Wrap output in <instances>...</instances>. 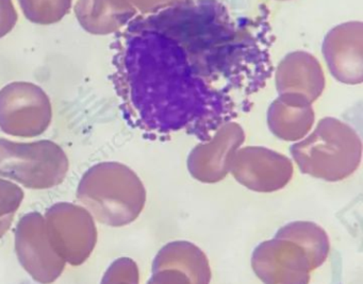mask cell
Listing matches in <instances>:
<instances>
[{"mask_svg": "<svg viewBox=\"0 0 363 284\" xmlns=\"http://www.w3.org/2000/svg\"><path fill=\"white\" fill-rule=\"evenodd\" d=\"M140 273L137 263L130 258H118L104 273L101 284H139Z\"/></svg>", "mask_w": 363, "mask_h": 284, "instance_id": "12", "label": "cell"}, {"mask_svg": "<svg viewBox=\"0 0 363 284\" xmlns=\"http://www.w3.org/2000/svg\"><path fill=\"white\" fill-rule=\"evenodd\" d=\"M146 188L126 165L106 162L84 173L77 198L101 224L124 227L135 222L144 210Z\"/></svg>", "mask_w": 363, "mask_h": 284, "instance_id": "2", "label": "cell"}, {"mask_svg": "<svg viewBox=\"0 0 363 284\" xmlns=\"http://www.w3.org/2000/svg\"><path fill=\"white\" fill-rule=\"evenodd\" d=\"M69 166L67 154L52 142L24 144L0 139V177L31 190H45L62 183Z\"/></svg>", "mask_w": 363, "mask_h": 284, "instance_id": "3", "label": "cell"}, {"mask_svg": "<svg viewBox=\"0 0 363 284\" xmlns=\"http://www.w3.org/2000/svg\"><path fill=\"white\" fill-rule=\"evenodd\" d=\"M44 218L48 239L56 254L72 266L86 262L97 242L92 214L80 205L59 203L48 209Z\"/></svg>", "mask_w": 363, "mask_h": 284, "instance_id": "4", "label": "cell"}, {"mask_svg": "<svg viewBox=\"0 0 363 284\" xmlns=\"http://www.w3.org/2000/svg\"><path fill=\"white\" fill-rule=\"evenodd\" d=\"M16 251L23 268L40 284L56 281L67 264L50 245L45 218L39 212L25 214L18 222Z\"/></svg>", "mask_w": 363, "mask_h": 284, "instance_id": "5", "label": "cell"}, {"mask_svg": "<svg viewBox=\"0 0 363 284\" xmlns=\"http://www.w3.org/2000/svg\"><path fill=\"white\" fill-rule=\"evenodd\" d=\"M172 268L191 278L194 284H210L211 268L205 252L188 241L163 246L155 256L152 269Z\"/></svg>", "mask_w": 363, "mask_h": 284, "instance_id": "9", "label": "cell"}, {"mask_svg": "<svg viewBox=\"0 0 363 284\" xmlns=\"http://www.w3.org/2000/svg\"><path fill=\"white\" fill-rule=\"evenodd\" d=\"M229 171L241 186L257 193H273L288 186L293 177L292 163L279 154L250 152L240 154Z\"/></svg>", "mask_w": 363, "mask_h": 284, "instance_id": "8", "label": "cell"}, {"mask_svg": "<svg viewBox=\"0 0 363 284\" xmlns=\"http://www.w3.org/2000/svg\"><path fill=\"white\" fill-rule=\"evenodd\" d=\"M293 156L303 174L337 182L354 173L360 162V150L352 141H330L328 143L298 145Z\"/></svg>", "mask_w": 363, "mask_h": 284, "instance_id": "7", "label": "cell"}, {"mask_svg": "<svg viewBox=\"0 0 363 284\" xmlns=\"http://www.w3.org/2000/svg\"><path fill=\"white\" fill-rule=\"evenodd\" d=\"M275 237L298 244L307 252L313 271L322 266L328 258L330 251L328 235L315 222L303 220L289 222L276 232Z\"/></svg>", "mask_w": 363, "mask_h": 284, "instance_id": "10", "label": "cell"}, {"mask_svg": "<svg viewBox=\"0 0 363 284\" xmlns=\"http://www.w3.org/2000/svg\"><path fill=\"white\" fill-rule=\"evenodd\" d=\"M24 196V191L18 184L0 179V239L11 227Z\"/></svg>", "mask_w": 363, "mask_h": 284, "instance_id": "11", "label": "cell"}, {"mask_svg": "<svg viewBox=\"0 0 363 284\" xmlns=\"http://www.w3.org/2000/svg\"><path fill=\"white\" fill-rule=\"evenodd\" d=\"M252 268L264 284H309L313 271L307 252L298 244L276 237L255 248Z\"/></svg>", "mask_w": 363, "mask_h": 284, "instance_id": "6", "label": "cell"}, {"mask_svg": "<svg viewBox=\"0 0 363 284\" xmlns=\"http://www.w3.org/2000/svg\"><path fill=\"white\" fill-rule=\"evenodd\" d=\"M267 20L220 0H182L116 35L112 79L125 120L150 137L203 141L247 112L273 73Z\"/></svg>", "mask_w": 363, "mask_h": 284, "instance_id": "1", "label": "cell"}, {"mask_svg": "<svg viewBox=\"0 0 363 284\" xmlns=\"http://www.w3.org/2000/svg\"><path fill=\"white\" fill-rule=\"evenodd\" d=\"M146 284H155L154 282L150 281V280H148L147 283Z\"/></svg>", "mask_w": 363, "mask_h": 284, "instance_id": "13", "label": "cell"}]
</instances>
